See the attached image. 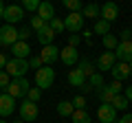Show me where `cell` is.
<instances>
[{
  "mask_svg": "<svg viewBox=\"0 0 132 123\" xmlns=\"http://www.w3.org/2000/svg\"><path fill=\"white\" fill-rule=\"evenodd\" d=\"M29 71V59H9L5 66V73L11 77V79H20V77H24Z\"/></svg>",
  "mask_w": 132,
  "mask_h": 123,
  "instance_id": "obj_1",
  "label": "cell"
},
{
  "mask_svg": "<svg viewBox=\"0 0 132 123\" xmlns=\"http://www.w3.org/2000/svg\"><path fill=\"white\" fill-rule=\"evenodd\" d=\"M29 88H31V84H29L24 77H20V79H11V84L7 86L5 92L9 97H13V99H20V97H27Z\"/></svg>",
  "mask_w": 132,
  "mask_h": 123,
  "instance_id": "obj_2",
  "label": "cell"
},
{
  "mask_svg": "<svg viewBox=\"0 0 132 123\" xmlns=\"http://www.w3.org/2000/svg\"><path fill=\"white\" fill-rule=\"evenodd\" d=\"M18 112H20V119H22L24 123H33L35 119H38V114H40V108H38V103L24 99L22 103L18 106Z\"/></svg>",
  "mask_w": 132,
  "mask_h": 123,
  "instance_id": "obj_3",
  "label": "cell"
},
{
  "mask_svg": "<svg viewBox=\"0 0 132 123\" xmlns=\"http://www.w3.org/2000/svg\"><path fill=\"white\" fill-rule=\"evenodd\" d=\"M53 81H55V71H53L51 66H42L38 73H35V86H38L40 90L51 88Z\"/></svg>",
  "mask_w": 132,
  "mask_h": 123,
  "instance_id": "obj_4",
  "label": "cell"
},
{
  "mask_svg": "<svg viewBox=\"0 0 132 123\" xmlns=\"http://www.w3.org/2000/svg\"><path fill=\"white\" fill-rule=\"evenodd\" d=\"M18 42V29L13 24H5L0 27V44L2 46H13Z\"/></svg>",
  "mask_w": 132,
  "mask_h": 123,
  "instance_id": "obj_5",
  "label": "cell"
},
{
  "mask_svg": "<svg viewBox=\"0 0 132 123\" xmlns=\"http://www.w3.org/2000/svg\"><path fill=\"white\" fill-rule=\"evenodd\" d=\"M64 29L77 35L81 29H84V15H81V13H68L66 20H64Z\"/></svg>",
  "mask_w": 132,
  "mask_h": 123,
  "instance_id": "obj_6",
  "label": "cell"
},
{
  "mask_svg": "<svg viewBox=\"0 0 132 123\" xmlns=\"http://www.w3.org/2000/svg\"><path fill=\"white\" fill-rule=\"evenodd\" d=\"M2 18H5L7 24H18L24 18V9L20 5H9V7H5V15Z\"/></svg>",
  "mask_w": 132,
  "mask_h": 123,
  "instance_id": "obj_7",
  "label": "cell"
},
{
  "mask_svg": "<svg viewBox=\"0 0 132 123\" xmlns=\"http://www.w3.org/2000/svg\"><path fill=\"white\" fill-rule=\"evenodd\" d=\"M18 108V103H15L13 97H9L7 92H2L0 95V119L9 117V114H13V110Z\"/></svg>",
  "mask_w": 132,
  "mask_h": 123,
  "instance_id": "obj_8",
  "label": "cell"
},
{
  "mask_svg": "<svg viewBox=\"0 0 132 123\" xmlns=\"http://www.w3.org/2000/svg\"><path fill=\"white\" fill-rule=\"evenodd\" d=\"M114 57H117V61L130 64L132 61V40L130 42H119V46L114 48Z\"/></svg>",
  "mask_w": 132,
  "mask_h": 123,
  "instance_id": "obj_9",
  "label": "cell"
},
{
  "mask_svg": "<svg viewBox=\"0 0 132 123\" xmlns=\"http://www.w3.org/2000/svg\"><path fill=\"white\" fill-rule=\"evenodd\" d=\"M40 59H42L44 66H51L53 61L60 59V48L53 46V44H51V46H44V48H42V53H40Z\"/></svg>",
  "mask_w": 132,
  "mask_h": 123,
  "instance_id": "obj_10",
  "label": "cell"
},
{
  "mask_svg": "<svg viewBox=\"0 0 132 123\" xmlns=\"http://www.w3.org/2000/svg\"><path fill=\"white\" fill-rule=\"evenodd\" d=\"M117 64V57H114L112 51H106L99 55V61H97V66L99 71H101V75H104V71H112V66Z\"/></svg>",
  "mask_w": 132,
  "mask_h": 123,
  "instance_id": "obj_11",
  "label": "cell"
},
{
  "mask_svg": "<svg viewBox=\"0 0 132 123\" xmlns=\"http://www.w3.org/2000/svg\"><path fill=\"white\" fill-rule=\"evenodd\" d=\"M117 18H119V7L114 5V2H106V5H101V20H106L108 24H112Z\"/></svg>",
  "mask_w": 132,
  "mask_h": 123,
  "instance_id": "obj_12",
  "label": "cell"
},
{
  "mask_svg": "<svg viewBox=\"0 0 132 123\" xmlns=\"http://www.w3.org/2000/svg\"><path fill=\"white\" fill-rule=\"evenodd\" d=\"M60 59L64 61V66H73V64H77V59H79V53L73 46H64L60 51Z\"/></svg>",
  "mask_w": 132,
  "mask_h": 123,
  "instance_id": "obj_13",
  "label": "cell"
},
{
  "mask_svg": "<svg viewBox=\"0 0 132 123\" xmlns=\"http://www.w3.org/2000/svg\"><path fill=\"white\" fill-rule=\"evenodd\" d=\"M97 117H99L101 123H117V110L112 106H99Z\"/></svg>",
  "mask_w": 132,
  "mask_h": 123,
  "instance_id": "obj_14",
  "label": "cell"
},
{
  "mask_svg": "<svg viewBox=\"0 0 132 123\" xmlns=\"http://www.w3.org/2000/svg\"><path fill=\"white\" fill-rule=\"evenodd\" d=\"M112 77H114V81H123V79H128V77L132 75L130 73V66H128L126 61H117V64H114L112 66Z\"/></svg>",
  "mask_w": 132,
  "mask_h": 123,
  "instance_id": "obj_15",
  "label": "cell"
},
{
  "mask_svg": "<svg viewBox=\"0 0 132 123\" xmlns=\"http://www.w3.org/2000/svg\"><path fill=\"white\" fill-rule=\"evenodd\" d=\"M35 15H38V18H42L44 22L48 24L53 18H55V7H53L51 2H46V0H44V2H40V9H38V13H35Z\"/></svg>",
  "mask_w": 132,
  "mask_h": 123,
  "instance_id": "obj_16",
  "label": "cell"
},
{
  "mask_svg": "<svg viewBox=\"0 0 132 123\" xmlns=\"http://www.w3.org/2000/svg\"><path fill=\"white\" fill-rule=\"evenodd\" d=\"M11 53H13L15 59H29V57H31V46H29L27 42H15L13 46H11Z\"/></svg>",
  "mask_w": 132,
  "mask_h": 123,
  "instance_id": "obj_17",
  "label": "cell"
},
{
  "mask_svg": "<svg viewBox=\"0 0 132 123\" xmlns=\"http://www.w3.org/2000/svg\"><path fill=\"white\" fill-rule=\"evenodd\" d=\"M53 38H55V31H53L48 24H44V27L38 31V42L42 44V46H51V44H53Z\"/></svg>",
  "mask_w": 132,
  "mask_h": 123,
  "instance_id": "obj_18",
  "label": "cell"
},
{
  "mask_svg": "<svg viewBox=\"0 0 132 123\" xmlns=\"http://www.w3.org/2000/svg\"><path fill=\"white\" fill-rule=\"evenodd\" d=\"M81 15H84V20L86 18H101V7L95 5V2H90V5L81 7Z\"/></svg>",
  "mask_w": 132,
  "mask_h": 123,
  "instance_id": "obj_19",
  "label": "cell"
},
{
  "mask_svg": "<svg viewBox=\"0 0 132 123\" xmlns=\"http://www.w3.org/2000/svg\"><path fill=\"white\" fill-rule=\"evenodd\" d=\"M68 84H71L73 88H84L86 77H84V75H81V73L75 68V71H71V73H68Z\"/></svg>",
  "mask_w": 132,
  "mask_h": 123,
  "instance_id": "obj_20",
  "label": "cell"
},
{
  "mask_svg": "<svg viewBox=\"0 0 132 123\" xmlns=\"http://www.w3.org/2000/svg\"><path fill=\"white\" fill-rule=\"evenodd\" d=\"M97 95H99V101H101V106H110V103H112V99L117 97V95L112 92V90L108 88V86L99 88V90H97Z\"/></svg>",
  "mask_w": 132,
  "mask_h": 123,
  "instance_id": "obj_21",
  "label": "cell"
},
{
  "mask_svg": "<svg viewBox=\"0 0 132 123\" xmlns=\"http://www.w3.org/2000/svg\"><path fill=\"white\" fill-rule=\"evenodd\" d=\"M73 112H75L73 101H60V103H57V114H60V117H73Z\"/></svg>",
  "mask_w": 132,
  "mask_h": 123,
  "instance_id": "obj_22",
  "label": "cell"
},
{
  "mask_svg": "<svg viewBox=\"0 0 132 123\" xmlns=\"http://www.w3.org/2000/svg\"><path fill=\"white\" fill-rule=\"evenodd\" d=\"M93 33L104 38V35H108V33H110V24L106 22V20H97V22H95V27H93Z\"/></svg>",
  "mask_w": 132,
  "mask_h": 123,
  "instance_id": "obj_23",
  "label": "cell"
},
{
  "mask_svg": "<svg viewBox=\"0 0 132 123\" xmlns=\"http://www.w3.org/2000/svg\"><path fill=\"white\" fill-rule=\"evenodd\" d=\"M77 71H79L84 77H90V75H95V73H97V71H95V66L90 64V59H81L79 66H77Z\"/></svg>",
  "mask_w": 132,
  "mask_h": 123,
  "instance_id": "obj_24",
  "label": "cell"
},
{
  "mask_svg": "<svg viewBox=\"0 0 132 123\" xmlns=\"http://www.w3.org/2000/svg\"><path fill=\"white\" fill-rule=\"evenodd\" d=\"M101 42H104V46H106V51H112L114 53V48L119 46V38L117 35H104V38H101Z\"/></svg>",
  "mask_w": 132,
  "mask_h": 123,
  "instance_id": "obj_25",
  "label": "cell"
},
{
  "mask_svg": "<svg viewBox=\"0 0 132 123\" xmlns=\"http://www.w3.org/2000/svg\"><path fill=\"white\" fill-rule=\"evenodd\" d=\"M88 84H90V88L93 90H99V88H104V75L101 73H95V75H90L88 77Z\"/></svg>",
  "mask_w": 132,
  "mask_h": 123,
  "instance_id": "obj_26",
  "label": "cell"
},
{
  "mask_svg": "<svg viewBox=\"0 0 132 123\" xmlns=\"http://www.w3.org/2000/svg\"><path fill=\"white\" fill-rule=\"evenodd\" d=\"M71 121H73V123H90V117H88L86 110H75L73 117H71Z\"/></svg>",
  "mask_w": 132,
  "mask_h": 123,
  "instance_id": "obj_27",
  "label": "cell"
},
{
  "mask_svg": "<svg viewBox=\"0 0 132 123\" xmlns=\"http://www.w3.org/2000/svg\"><path fill=\"white\" fill-rule=\"evenodd\" d=\"M110 106H112L114 110H126L128 106H130V101H128V99H126L123 95H117V97L112 99V103H110Z\"/></svg>",
  "mask_w": 132,
  "mask_h": 123,
  "instance_id": "obj_28",
  "label": "cell"
},
{
  "mask_svg": "<svg viewBox=\"0 0 132 123\" xmlns=\"http://www.w3.org/2000/svg\"><path fill=\"white\" fill-rule=\"evenodd\" d=\"M62 5L71 11V13H81V2H79V0H64Z\"/></svg>",
  "mask_w": 132,
  "mask_h": 123,
  "instance_id": "obj_29",
  "label": "cell"
},
{
  "mask_svg": "<svg viewBox=\"0 0 132 123\" xmlns=\"http://www.w3.org/2000/svg\"><path fill=\"white\" fill-rule=\"evenodd\" d=\"M42 66H44V64H42V59H40V55H31V57H29V71L33 68V71L38 73Z\"/></svg>",
  "mask_w": 132,
  "mask_h": 123,
  "instance_id": "obj_30",
  "label": "cell"
},
{
  "mask_svg": "<svg viewBox=\"0 0 132 123\" xmlns=\"http://www.w3.org/2000/svg\"><path fill=\"white\" fill-rule=\"evenodd\" d=\"M20 7H22L24 11H35V13H38V9H40V0H24Z\"/></svg>",
  "mask_w": 132,
  "mask_h": 123,
  "instance_id": "obj_31",
  "label": "cell"
},
{
  "mask_svg": "<svg viewBox=\"0 0 132 123\" xmlns=\"http://www.w3.org/2000/svg\"><path fill=\"white\" fill-rule=\"evenodd\" d=\"M40 97H42V90H40V88H29V92H27V99H29V101L38 103Z\"/></svg>",
  "mask_w": 132,
  "mask_h": 123,
  "instance_id": "obj_32",
  "label": "cell"
},
{
  "mask_svg": "<svg viewBox=\"0 0 132 123\" xmlns=\"http://www.w3.org/2000/svg\"><path fill=\"white\" fill-rule=\"evenodd\" d=\"M48 27H51L53 31H55V35H57V33H62V31H64V20H60V18H53L51 22H48Z\"/></svg>",
  "mask_w": 132,
  "mask_h": 123,
  "instance_id": "obj_33",
  "label": "cell"
},
{
  "mask_svg": "<svg viewBox=\"0 0 132 123\" xmlns=\"http://www.w3.org/2000/svg\"><path fill=\"white\" fill-rule=\"evenodd\" d=\"M29 35H31V27H22V29H18V42H27Z\"/></svg>",
  "mask_w": 132,
  "mask_h": 123,
  "instance_id": "obj_34",
  "label": "cell"
},
{
  "mask_svg": "<svg viewBox=\"0 0 132 123\" xmlns=\"http://www.w3.org/2000/svg\"><path fill=\"white\" fill-rule=\"evenodd\" d=\"M44 24H46V22H44L42 18H38V15H33V18H31V29H33V31H40Z\"/></svg>",
  "mask_w": 132,
  "mask_h": 123,
  "instance_id": "obj_35",
  "label": "cell"
},
{
  "mask_svg": "<svg viewBox=\"0 0 132 123\" xmlns=\"http://www.w3.org/2000/svg\"><path fill=\"white\" fill-rule=\"evenodd\" d=\"M73 106H75V110H86V99L81 95H77L75 99H73Z\"/></svg>",
  "mask_w": 132,
  "mask_h": 123,
  "instance_id": "obj_36",
  "label": "cell"
},
{
  "mask_svg": "<svg viewBox=\"0 0 132 123\" xmlns=\"http://www.w3.org/2000/svg\"><path fill=\"white\" fill-rule=\"evenodd\" d=\"M9 84H11V77L7 75L5 71H0V88H5V90H7V86H9Z\"/></svg>",
  "mask_w": 132,
  "mask_h": 123,
  "instance_id": "obj_37",
  "label": "cell"
},
{
  "mask_svg": "<svg viewBox=\"0 0 132 123\" xmlns=\"http://www.w3.org/2000/svg\"><path fill=\"white\" fill-rule=\"evenodd\" d=\"M119 38H121V42H130V40H132V31H130V29H123Z\"/></svg>",
  "mask_w": 132,
  "mask_h": 123,
  "instance_id": "obj_38",
  "label": "cell"
},
{
  "mask_svg": "<svg viewBox=\"0 0 132 123\" xmlns=\"http://www.w3.org/2000/svg\"><path fill=\"white\" fill-rule=\"evenodd\" d=\"M108 88H110V90H112L114 95H121V81H112V84H110V86H108Z\"/></svg>",
  "mask_w": 132,
  "mask_h": 123,
  "instance_id": "obj_39",
  "label": "cell"
},
{
  "mask_svg": "<svg viewBox=\"0 0 132 123\" xmlns=\"http://www.w3.org/2000/svg\"><path fill=\"white\" fill-rule=\"evenodd\" d=\"M79 35H71V38H68V46H73V48H77V44H79Z\"/></svg>",
  "mask_w": 132,
  "mask_h": 123,
  "instance_id": "obj_40",
  "label": "cell"
},
{
  "mask_svg": "<svg viewBox=\"0 0 132 123\" xmlns=\"http://www.w3.org/2000/svg\"><path fill=\"white\" fill-rule=\"evenodd\" d=\"M7 61H9V59H7V55H5V53H0V71H5Z\"/></svg>",
  "mask_w": 132,
  "mask_h": 123,
  "instance_id": "obj_41",
  "label": "cell"
},
{
  "mask_svg": "<svg viewBox=\"0 0 132 123\" xmlns=\"http://www.w3.org/2000/svg\"><path fill=\"white\" fill-rule=\"evenodd\" d=\"M119 123H132V114H123V117L119 119Z\"/></svg>",
  "mask_w": 132,
  "mask_h": 123,
  "instance_id": "obj_42",
  "label": "cell"
},
{
  "mask_svg": "<svg viewBox=\"0 0 132 123\" xmlns=\"http://www.w3.org/2000/svg\"><path fill=\"white\" fill-rule=\"evenodd\" d=\"M123 97H126L128 101H132V86H128V88H126V95H123Z\"/></svg>",
  "mask_w": 132,
  "mask_h": 123,
  "instance_id": "obj_43",
  "label": "cell"
},
{
  "mask_svg": "<svg viewBox=\"0 0 132 123\" xmlns=\"http://www.w3.org/2000/svg\"><path fill=\"white\" fill-rule=\"evenodd\" d=\"M81 90H84V92H90V90H93V88H90V84H88V81H86V84H84V88H81Z\"/></svg>",
  "mask_w": 132,
  "mask_h": 123,
  "instance_id": "obj_44",
  "label": "cell"
},
{
  "mask_svg": "<svg viewBox=\"0 0 132 123\" xmlns=\"http://www.w3.org/2000/svg\"><path fill=\"white\" fill-rule=\"evenodd\" d=\"M5 15V5H2V0H0V18Z\"/></svg>",
  "mask_w": 132,
  "mask_h": 123,
  "instance_id": "obj_45",
  "label": "cell"
},
{
  "mask_svg": "<svg viewBox=\"0 0 132 123\" xmlns=\"http://www.w3.org/2000/svg\"><path fill=\"white\" fill-rule=\"evenodd\" d=\"M0 123H9V121H5V119H0Z\"/></svg>",
  "mask_w": 132,
  "mask_h": 123,
  "instance_id": "obj_46",
  "label": "cell"
},
{
  "mask_svg": "<svg viewBox=\"0 0 132 123\" xmlns=\"http://www.w3.org/2000/svg\"><path fill=\"white\" fill-rule=\"evenodd\" d=\"M128 66H130V73H132V61H130V64H128Z\"/></svg>",
  "mask_w": 132,
  "mask_h": 123,
  "instance_id": "obj_47",
  "label": "cell"
},
{
  "mask_svg": "<svg viewBox=\"0 0 132 123\" xmlns=\"http://www.w3.org/2000/svg\"><path fill=\"white\" fill-rule=\"evenodd\" d=\"M13 123H24V121H22V119H20V121H13Z\"/></svg>",
  "mask_w": 132,
  "mask_h": 123,
  "instance_id": "obj_48",
  "label": "cell"
},
{
  "mask_svg": "<svg viewBox=\"0 0 132 123\" xmlns=\"http://www.w3.org/2000/svg\"><path fill=\"white\" fill-rule=\"evenodd\" d=\"M130 31H132V29H130Z\"/></svg>",
  "mask_w": 132,
  "mask_h": 123,
  "instance_id": "obj_49",
  "label": "cell"
}]
</instances>
